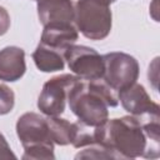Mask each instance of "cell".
Listing matches in <instances>:
<instances>
[{
  "instance_id": "obj_1",
  "label": "cell",
  "mask_w": 160,
  "mask_h": 160,
  "mask_svg": "<svg viewBox=\"0 0 160 160\" xmlns=\"http://www.w3.org/2000/svg\"><path fill=\"white\" fill-rule=\"evenodd\" d=\"M160 119L141 120L132 115L108 119L94 128V142L114 159H156L160 156Z\"/></svg>"
},
{
  "instance_id": "obj_2",
  "label": "cell",
  "mask_w": 160,
  "mask_h": 160,
  "mask_svg": "<svg viewBox=\"0 0 160 160\" xmlns=\"http://www.w3.org/2000/svg\"><path fill=\"white\" fill-rule=\"evenodd\" d=\"M69 108L78 120L95 128L109 119V109L119 104L118 92L101 79H79L68 94Z\"/></svg>"
},
{
  "instance_id": "obj_3",
  "label": "cell",
  "mask_w": 160,
  "mask_h": 160,
  "mask_svg": "<svg viewBox=\"0 0 160 160\" xmlns=\"http://www.w3.org/2000/svg\"><path fill=\"white\" fill-rule=\"evenodd\" d=\"M16 134L24 148V160H54V141L46 118L36 112L22 114L16 122Z\"/></svg>"
},
{
  "instance_id": "obj_4",
  "label": "cell",
  "mask_w": 160,
  "mask_h": 160,
  "mask_svg": "<svg viewBox=\"0 0 160 160\" xmlns=\"http://www.w3.org/2000/svg\"><path fill=\"white\" fill-rule=\"evenodd\" d=\"M116 0H78L75 4L74 25L86 39L102 40L112 25L110 4Z\"/></svg>"
},
{
  "instance_id": "obj_5",
  "label": "cell",
  "mask_w": 160,
  "mask_h": 160,
  "mask_svg": "<svg viewBox=\"0 0 160 160\" xmlns=\"http://www.w3.org/2000/svg\"><path fill=\"white\" fill-rule=\"evenodd\" d=\"M104 74L101 80L116 92L134 82L139 78L138 60L125 52L114 51L102 55Z\"/></svg>"
},
{
  "instance_id": "obj_6",
  "label": "cell",
  "mask_w": 160,
  "mask_h": 160,
  "mask_svg": "<svg viewBox=\"0 0 160 160\" xmlns=\"http://www.w3.org/2000/svg\"><path fill=\"white\" fill-rule=\"evenodd\" d=\"M79 79L71 74H61L49 79L39 95L38 109L46 116H60L65 110L68 94Z\"/></svg>"
},
{
  "instance_id": "obj_7",
  "label": "cell",
  "mask_w": 160,
  "mask_h": 160,
  "mask_svg": "<svg viewBox=\"0 0 160 160\" xmlns=\"http://www.w3.org/2000/svg\"><path fill=\"white\" fill-rule=\"evenodd\" d=\"M68 68L82 80H99L104 74V60L92 48L85 45H70L64 52Z\"/></svg>"
},
{
  "instance_id": "obj_8",
  "label": "cell",
  "mask_w": 160,
  "mask_h": 160,
  "mask_svg": "<svg viewBox=\"0 0 160 160\" xmlns=\"http://www.w3.org/2000/svg\"><path fill=\"white\" fill-rule=\"evenodd\" d=\"M118 100L124 110L141 120L159 119L160 108L154 102L141 84L134 82L118 91Z\"/></svg>"
},
{
  "instance_id": "obj_9",
  "label": "cell",
  "mask_w": 160,
  "mask_h": 160,
  "mask_svg": "<svg viewBox=\"0 0 160 160\" xmlns=\"http://www.w3.org/2000/svg\"><path fill=\"white\" fill-rule=\"evenodd\" d=\"M38 16L42 26L58 22H74L75 5L71 0H36Z\"/></svg>"
},
{
  "instance_id": "obj_10",
  "label": "cell",
  "mask_w": 160,
  "mask_h": 160,
  "mask_svg": "<svg viewBox=\"0 0 160 160\" xmlns=\"http://www.w3.org/2000/svg\"><path fill=\"white\" fill-rule=\"evenodd\" d=\"M78 38L79 31L74 22H58L44 26L40 42L65 52L70 45L75 44Z\"/></svg>"
},
{
  "instance_id": "obj_11",
  "label": "cell",
  "mask_w": 160,
  "mask_h": 160,
  "mask_svg": "<svg viewBox=\"0 0 160 160\" xmlns=\"http://www.w3.org/2000/svg\"><path fill=\"white\" fill-rule=\"evenodd\" d=\"M26 71L25 51L19 46H6L0 50V80L18 81Z\"/></svg>"
},
{
  "instance_id": "obj_12",
  "label": "cell",
  "mask_w": 160,
  "mask_h": 160,
  "mask_svg": "<svg viewBox=\"0 0 160 160\" xmlns=\"http://www.w3.org/2000/svg\"><path fill=\"white\" fill-rule=\"evenodd\" d=\"M32 60L36 68L42 72H55L65 68L64 51L50 48L42 42H39L32 52Z\"/></svg>"
},
{
  "instance_id": "obj_13",
  "label": "cell",
  "mask_w": 160,
  "mask_h": 160,
  "mask_svg": "<svg viewBox=\"0 0 160 160\" xmlns=\"http://www.w3.org/2000/svg\"><path fill=\"white\" fill-rule=\"evenodd\" d=\"M46 120L54 144L64 146L72 142L75 135V122H70L69 120L59 116H48Z\"/></svg>"
},
{
  "instance_id": "obj_14",
  "label": "cell",
  "mask_w": 160,
  "mask_h": 160,
  "mask_svg": "<svg viewBox=\"0 0 160 160\" xmlns=\"http://www.w3.org/2000/svg\"><path fill=\"white\" fill-rule=\"evenodd\" d=\"M75 159H114L112 155L99 144H90L82 151L76 154Z\"/></svg>"
},
{
  "instance_id": "obj_15",
  "label": "cell",
  "mask_w": 160,
  "mask_h": 160,
  "mask_svg": "<svg viewBox=\"0 0 160 160\" xmlns=\"http://www.w3.org/2000/svg\"><path fill=\"white\" fill-rule=\"evenodd\" d=\"M15 104V95L14 91L4 85L0 84V115H6L9 114Z\"/></svg>"
},
{
  "instance_id": "obj_16",
  "label": "cell",
  "mask_w": 160,
  "mask_h": 160,
  "mask_svg": "<svg viewBox=\"0 0 160 160\" xmlns=\"http://www.w3.org/2000/svg\"><path fill=\"white\" fill-rule=\"evenodd\" d=\"M15 158H16V155L12 152L5 136L0 132V159L6 160V159H15Z\"/></svg>"
},
{
  "instance_id": "obj_17",
  "label": "cell",
  "mask_w": 160,
  "mask_h": 160,
  "mask_svg": "<svg viewBox=\"0 0 160 160\" xmlns=\"http://www.w3.org/2000/svg\"><path fill=\"white\" fill-rule=\"evenodd\" d=\"M10 15L8 10L2 6H0V36L5 35L10 28Z\"/></svg>"
}]
</instances>
